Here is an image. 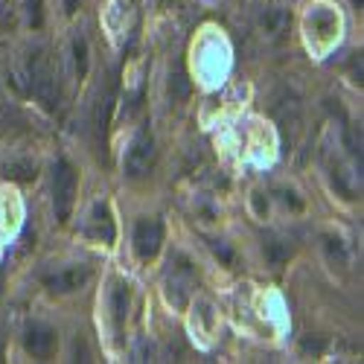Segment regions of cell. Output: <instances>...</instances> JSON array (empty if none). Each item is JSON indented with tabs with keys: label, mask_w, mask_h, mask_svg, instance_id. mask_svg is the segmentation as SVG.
Masks as SVG:
<instances>
[{
	"label": "cell",
	"mask_w": 364,
	"mask_h": 364,
	"mask_svg": "<svg viewBox=\"0 0 364 364\" xmlns=\"http://www.w3.org/2000/svg\"><path fill=\"white\" fill-rule=\"evenodd\" d=\"M73 62H76V79L82 82L87 76V41L82 36L73 38Z\"/></svg>",
	"instance_id": "11"
},
{
	"label": "cell",
	"mask_w": 364,
	"mask_h": 364,
	"mask_svg": "<svg viewBox=\"0 0 364 364\" xmlns=\"http://www.w3.org/2000/svg\"><path fill=\"white\" fill-rule=\"evenodd\" d=\"M210 248H213V254H216V257H222V259H225L228 265H233V262H236L233 251H230V248L225 245V242H210Z\"/></svg>",
	"instance_id": "15"
},
{
	"label": "cell",
	"mask_w": 364,
	"mask_h": 364,
	"mask_svg": "<svg viewBox=\"0 0 364 364\" xmlns=\"http://www.w3.org/2000/svg\"><path fill=\"white\" fill-rule=\"evenodd\" d=\"M323 242H326V254H329V259H332V262H338V265H344V262H347V248H344V242L336 239V236H326Z\"/></svg>",
	"instance_id": "12"
},
{
	"label": "cell",
	"mask_w": 364,
	"mask_h": 364,
	"mask_svg": "<svg viewBox=\"0 0 364 364\" xmlns=\"http://www.w3.org/2000/svg\"><path fill=\"white\" fill-rule=\"evenodd\" d=\"M161 242H164V225L158 219H143L134 230V251L140 259H151L161 251Z\"/></svg>",
	"instance_id": "4"
},
{
	"label": "cell",
	"mask_w": 364,
	"mask_h": 364,
	"mask_svg": "<svg viewBox=\"0 0 364 364\" xmlns=\"http://www.w3.org/2000/svg\"><path fill=\"white\" fill-rule=\"evenodd\" d=\"M90 236H97L102 242H114V219L108 204H97L94 216H90Z\"/></svg>",
	"instance_id": "9"
},
{
	"label": "cell",
	"mask_w": 364,
	"mask_h": 364,
	"mask_svg": "<svg viewBox=\"0 0 364 364\" xmlns=\"http://www.w3.org/2000/svg\"><path fill=\"white\" fill-rule=\"evenodd\" d=\"M73 201H76V169L68 161H58L53 166V210L62 225L70 219Z\"/></svg>",
	"instance_id": "2"
},
{
	"label": "cell",
	"mask_w": 364,
	"mask_h": 364,
	"mask_svg": "<svg viewBox=\"0 0 364 364\" xmlns=\"http://www.w3.org/2000/svg\"><path fill=\"white\" fill-rule=\"evenodd\" d=\"M289 23H291V18H289L286 9L271 6V9H265V12L259 15V33H262L265 38H271V41H280V38L289 33Z\"/></svg>",
	"instance_id": "8"
},
{
	"label": "cell",
	"mask_w": 364,
	"mask_h": 364,
	"mask_svg": "<svg viewBox=\"0 0 364 364\" xmlns=\"http://www.w3.org/2000/svg\"><path fill=\"white\" fill-rule=\"evenodd\" d=\"M23 347L36 358H50L53 350H55V329L44 326V323H33L23 336Z\"/></svg>",
	"instance_id": "5"
},
{
	"label": "cell",
	"mask_w": 364,
	"mask_h": 364,
	"mask_svg": "<svg viewBox=\"0 0 364 364\" xmlns=\"http://www.w3.org/2000/svg\"><path fill=\"white\" fill-rule=\"evenodd\" d=\"M6 26H12V9H9V4L0 0V29H6Z\"/></svg>",
	"instance_id": "16"
},
{
	"label": "cell",
	"mask_w": 364,
	"mask_h": 364,
	"mask_svg": "<svg viewBox=\"0 0 364 364\" xmlns=\"http://www.w3.org/2000/svg\"><path fill=\"white\" fill-rule=\"evenodd\" d=\"M87 280H90V271H87V268L73 265V268L55 271V274L44 277V286H47L50 291H62V294H65V291H76V289H82Z\"/></svg>",
	"instance_id": "6"
},
{
	"label": "cell",
	"mask_w": 364,
	"mask_h": 364,
	"mask_svg": "<svg viewBox=\"0 0 364 364\" xmlns=\"http://www.w3.org/2000/svg\"><path fill=\"white\" fill-rule=\"evenodd\" d=\"M111 312H114V323L117 329H123L126 318H129V286L117 283L114 286V294H111Z\"/></svg>",
	"instance_id": "10"
},
{
	"label": "cell",
	"mask_w": 364,
	"mask_h": 364,
	"mask_svg": "<svg viewBox=\"0 0 364 364\" xmlns=\"http://www.w3.org/2000/svg\"><path fill=\"white\" fill-rule=\"evenodd\" d=\"M265 254H268V262H271V265H283V262L289 259V248H283L280 242H268Z\"/></svg>",
	"instance_id": "14"
},
{
	"label": "cell",
	"mask_w": 364,
	"mask_h": 364,
	"mask_svg": "<svg viewBox=\"0 0 364 364\" xmlns=\"http://www.w3.org/2000/svg\"><path fill=\"white\" fill-rule=\"evenodd\" d=\"M68 12H76V0H68Z\"/></svg>",
	"instance_id": "17"
},
{
	"label": "cell",
	"mask_w": 364,
	"mask_h": 364,
	"mask_svg": "<svg viewBox=\"0 0 364 364\" xmlns=\"http://www.w3.org/2000/svg\"><path fill=\"white\" fill-rule=\"evenodd\" d=\"M151 164H155V137H151L149 126H143L134 134V140H132V146L126 151L123 169H126L129 178H143V175H149Z\"/></svg>",
	"instance_id": "3"
},
{
	"label": "cell",
	"mask_w": 364,
	"mask_h": 364,
	"mask_svg": "<svg viewBox=\"0 0 364 364\" xmlns=\"http://www.w3.org/2000/svg\"><path fill=\"white\" fill-rule=\"evenodd\" d=\"M29 87H33L36 100L47 111H55V105H58V73H55L50 55L44 50H38L33 58H29Z\"/></svg>",
	"instance_id": "1"
},
{
	"label": "cell",
	"mask_w": 364,
	"mask_h": 364,
	"mask_svg": "<svg viewBox=\"0 0 364 364\" xmlns=\"http://www.w3.org/2000/svg\"><path fill=\"white\" fill-rule=\"evenodd\" d=\"M26 6V18H29V26H41L44 23V0H23Z\"/></svg>",
	"instance_id": "13"
},
{
	"label": "cell",
	"mask_w": 364,
	"mask_h": 364,
	"mask_svg": "<svg viewBox=\"0 0 364 364\" xmlns=\"http://www.w3.org/2000/svg\"><path fill=\"white\" fill-rule=\"evenodd\" d=\"M117 90H119V82H117V73L108 79L105 90L97 100V111H94V126L100 132V137H105L108 132V123H111V114H114V105H117Z\"/></svg>",
	"instance_id": "7"
}]
</instances>
